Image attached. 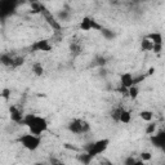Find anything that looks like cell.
Listing matches in <instances>:
<instances>
[{
  "label": "cell",
  "mask_w": 165,
  "mask_h": 165,
  "mask_svg": "<svg viewBox=\"0 0 165 165\" xmlns=\"http://www.w3.org/2000/svg\"><path fill=\"white\" fill-rule=\"evenodd\" d=\"M110 144V140H107V138H105V140H99L97 142H92V143H88L85 147H84V150L88 152L92 158H95L97 155L102 154V152H105L107 150V147Z\"/></svg>",
  "instance_id": "1"
},
{
  "label": "cell",
  "mask_w": 165,
  "mask_h": 165,
  "mask_svg": "<svg viewBox=\"0 0 165 165\" xmlns=\"http://www.w3.org/2000/svg\"><path fill=\"white\" fill-rule=\"evenodd\" d=\"M20 142H21V144L25 147V149H27L30 151H35L38 147L40 146V142L41 141H40V137L29 133V134L22 135L20 138Z\"/></svg>",
  "instance_id": "2"
},
{
  "label": "cell",
  "mask_w": 165,
  "mask_h": 165,
  "mask_svg": "<svg viewBox=\"0 0 165 165\" xmlns=\"http://www.w3.org/2000/svg\"><path fill=\"white\" fill-rule=\"evenodd\" d=\"M47 129H48V121H47L44 117L36 116L35 120H34L32 125L30 126V133L34 134V135L40 137V134H41L43 132H45Z\"/></svg>",
  "instance_id": "3"
},
{
  "label": "cell",
  "mask_w": 165,
  "mask_h": 165,
  "mask_svg": "<svg viewBox=\"0 0 165 165\" xmlns=\"http://www.w3.org/2000/svg\"><path fill=\"white\" fill-rule=\"evenodd\" d=\"M41 14L44 16V18H45V21H47V23L50 26L53 30H56V31H61V25H59V22H58V20H56V17L53 16V13H52L48 8L43 4V8H41Z\"/></svg>",
  "instance_id": "4"
},
{
  "label": "cell",
  "mask_w": 165,
  "mask_h": 165,
  "mask_svg": "<svg viewBox=\"0 0 165 165\" xmlns=\"http://www.w3.org/2000/svg\"><path fill=\"white\" fill-rule=\"evenodd\" d=\"M31 50H34V52H50L52 45L49 44L48 40H39V41H35L31 45Z\"/></svg>",
  "instance_id": "5"
},
{
  "label": "cell",
  "mask_w": 165,
  "mask_h": 165,
  "mask_svg": "<svg viewBox=\"0 0 165 165\" xmlns=\"http://www.w3.org/2000/svg\"><path fill=\"white\" fill-rule=\"evenodd\" d=\"M151 142L154 143V146L159 147L161 150H165V130H161L160 133L151 135Z\"/></svg>",
  "instance_id": "6"
},
{
  "label": "cell",
  "mask_w": 165,
  "mask_h": 165,
  "mask_svg": "<svg viewBox=\"0 0 165 165\" xmlns=\"http://www.w3.org/2000/svg\"><path fill=\"white\" fill-rule=\"evenodd\" d=\"M9 114H11V120L14 121L17 124H23V119L25 116L22 115L21 110H18L16 106H11L9 107Z\"/></svg>",
  "instance_id": "7"
},
{
  "label": "cell",
  "mask_w": 165,
  "mask_h": 165,
  "mask_svg": "<svg viewBox=\"0 0 165 165\" xmlns=\"http://www.w3.org/2000/svg\"><path fill=\"white\" fill-rule=\"evenodd\" d=\"M68 130L72 132L74 134H81L83 133V128H81V120L76 119L72 120L70 124H68Z\"/></svg>",
  "instance_id": "8"
},
{
  "label": "cell",
  "mask_w": 165,
  "mask_h": 165,
  "mask_svg": "<svg viewBox=\"0 0 165 165\" xmlns=\"http://www.w3.org/2000/svg\"><path fill=\"white\" fill-rule=\"evenodd\" d=\"M133 75L132 74H123L121 75V86H124V88H130V86H133Z\"/></svg>",
  "instance_id": "9"
},
{
  "label": "cell",
  "mask_w": 165,
  "mask_h": 165,
  "mask_svg": "<svg viewBox=\"0 0 165 165\" xmlns=\"http://www.w3.org/2000/svg\"><path fill=\"white\" fill-rule=\"evenodd\" d=\"M147 39H149L150 41H152L154 44H160L163 45V35L160 32H151L147 35Z\"/></svg>",
  "instance_id": "10"
},
{
  "label": "cell",
  "mask_w": 165,
  "mask_h": 165,
  "mask_svg": "<svg viewBox=\"0 0 165 165\" xmlns=\"http://www.w3.org/2000/svg\"><path fill=\"white\" fill-rule=\"evenodd\" d=\"M0 62H2L3 66L11 67V66H13L14 58H13L11 54H2V57H0Z\"/></svg>",
  "instance_id": "11"
},
{
  "label": "cell",
  "mask_w": 165,
  "mask_h": 165,
  "mask_svg": "<svg viewBox=\"0 0 165 165\" xmlns=\"http://www.w3.org/2000/svg\"><path fill=\"white\" fill-rule=\"evenodd\" d=\"M80 29L83 31H90L92 30V18L90 17H84L80 22Z\"/></svg>",
  "instance_id": "12"
},
{
  "label": "cell",
  "mask_w": 165,
  "mask_h": 165,
  "mask_svg": "<svg viewBox=\"0 0 165 165\" xmlns=\"http://www.w3.org/2000/svg\"><path fill=\"white\" fill-rule=\"evenodd\" d=\"M141 49L144 50V52H152V49H154V43L150 41L147 38H144L141 41Z\"/></svg>",
  "instance_id": "13"
},
{
  "label": "cell",
  "mask_w": 165,
  "mask_h": 165,
  "mask_svg": "<svg viewBox=\"0 0 165 165\" xmlns=\"http://www.w3.org/2000/svg\"><path fill=\"white\" fill-rule=\"evenodd\" d=\"M77 160H79L83 165H89L90 161L93 160V158H92V156L88 152H85V154H81V155L77 156Z\"/></svg>",
  "instance_id": "14"
},
{
  "label": "cell",
  "mask_w": 165,
  "mask_h": 165,
  "mask_svg": "<svg viewBox=\"0 0 165 165\" xmlns=\"http://www.w3.org/2000/svg\"><path fill=\"white\" fill-rule=\"evenodd\" d=\"M130 120H132V115H130V112L124 110L123 112H121V115H120V123L128 124V123H130Z\"/></svg>",
  "instance_id": "15"
},
{
  "label": "cell",
  "mask_w": 165,
  "mask_h": 165,
  "mask_svg": "<svg viewBox=\"0 0 165 165\" xmlns=\"http://www.w3.org/2000/svg\"><path fill=\"white\" fill-rule=\"evenodd\" d=\"M41 8H43V3H40V2H32L31 3V13H34V14L41 13Z\"/></svg>",
  "instance_id": "16"
},
{
  "label": "cell",
  "mask_w": 165,
  "mask_h": 165,
  "mask_svg": "<svg viewBox=\"0 0 165 165\" xmlns=\"http://www.w3.org/2000/svg\"><path fill=\"white\" fill-rule=\"evenodd\" d=\"M140 117H141L142 120H144V121H151L152 117H154V114H152L151 111L144 110V111H141V112H140Z\"/></svg>",
  "instance_id": "17"
},
{
  "label": "cell",
  "mask_w": 165,
  "mask_h": 165,
  "mask_svg": "<svg viewBox=\"0 0 165 165\" xmlns=\"http://www.w3.org/2000/svg\"><path fill=\"white\" fill-rule=\"evenodd\" d=\"M32 72L36 76H41L43 74H44V67L41 66V63H35L32 66Z\"/></svg>",
  "instance_id": "18"
},
{
  "label": "cell",
  "mask_w": 165,
  "mask_h": 165,
  "mask_svg": "<svg viewBox=\"0 0 165 165\" xmlns=\"http://www.w3.org/2000/svg\"><path fill=\"white\" fill-rule=\"evenodd\" d=\"M101 32H102V35L105 36V38H106L107 40H111V39H114V38H115V32H114V31H111L110 29H106V27H103Z\"/></svg>",
  "instance_id": "19"
},
{
  "label": "cell",
  "mask_w": 165,
  "mask_h": 165,
  "mask_svg": "<svg viewBox=\"0 0 165 165\" xmlns=\"http://www.w3.org/2000/svg\"><path fill=\"white\" fill-rule=\"evenodd\" d=\"M138 94H140V89H138V86H130L129 88V92H128V95L132 99H135L138 97Z\"/></svg>",
  "instance_id": "20"
},
{
  "label": "cell",
  "mask_w": 165,
  "mask_h": 165,
  "mask_svg": "<svg viewBox=\"0 0 165 165\" xmlns=\"http://www.w3.org/2000/svg\"><path fill=\"white\" fill-rule=\"evenodd\" d=\"M35 115L34 114H29V115H26L25 116V119H23V125H27L29 128L32 125V123H34V120H35Z\"/></svg>",
  "instance_id": "21"
},
{
  "label": "cell",
  "mask_w": 165,
  "mask_h": 165,
  "mask_svg": "<svg viewBox=\"0 0 165 165\" xmlns=\"http://www.w3.org/2000/svg\"><path fill=\"white\" fill-rule=\"evenodd\" d=\"M57 18L58 21H67L70 18V13H68V11H61L57 13Z\"/></svg>",
  "instance_id": "22"
},
{
  "label": "cell",
  "mask_w": 165,
  "mask_h": 165,
  "mask_svg": "<svg viewBox=\"0 0 165 165\" xmlns=\"http://www.w3.org/2000/svg\"><path fill=\"white\" fill-rule=\"evenodd\" d=\"M124 110L121 108V107H117L115 108L114 111H112V114H111V117L114 119L115 121H120V115H121V112H123Z\"/></svg>",
  "instance_id": "23"
},
{
  "label": "cell",
  "mask_w": 165,
  "mask_h": 165,
  "mask_svg": "<svg viewBox=\"0 0 165 165\" xmlns=\"http://www.w3.org/2000/svg\"><path fill=\"white\" fill-rule=\"evenodd\" d=\"M94 62H95L94 65H97V66H99V67H103V66H106L107 59H106L105 57H97V58H95Z\"/></svg>",
  "instance_id": "24"
},
{
  "label": "cell",
  "mask_w": 165,
  "mask_h": 165,
  "mask_svg": "<svg viewBox=\"0 0 165 165\" xmlns=\"http://www.w3.org/2000/svg\"><path fill=\"white\" fill-rule=\"evenodd\" d=\"M23 63H25V58H23V57H16L12 67H20V66H22Z\"/></svg>",
  "instance_id": "25"
},
{
  "label": "cell",
  "mask_w": 165,
  "mask_h": 165,
  "mask_svg": "<svg viewBox=\"0 0 165 165\" xmlns=\"http://www.w3.org/2000/svg\"><path fill=\"white\" fill-rule=\"evenodd\" d=\"M70 49H71V52H74L75 54H79V53H80V50H81L80 45H79V44H76V43H72V44L70 45Z\"/></svg>",
  "instance_id": "26"
},
{
  "label": "cell",
  "mask_w": 165,
  "mask_h": 165,
  "mask_svg": "<svg viewBox=\"0 0 165 165\" xmlns=\"http://www.w3.org/2000/svg\"><path fill=\"white\" fill-rule=\"evenodd\" d=\"M81 128H83V133H88L90 130L89 123H88V121H85V120H81Z\"/></svg>",
  "instance_id": "27"
},
{
  "label": "cell",
  "mask_w": 165,
  "mask_h": 165,
  "mask_svg": "<svg viewBox=\"0 0 165 165\" xmlns=\"http://www.w3.org/2000/svg\"><path fill=\"white\" fill-rule=\"evenodd\" d=\"M146 79V75H140V76H137L133 79V86H137V84H140L141 81H143Z\"/></svg>",
  "instance_id": "28"
},
{
  "label": "cell",
  "mask_w": 165,
  "mask_h": 165,
  "mask_svg": "<svg viewBox=\"0 0 165 165\" xmlns=\"http://www.w3.org/2000/svg\"><path fill=\"white\" fill-rule=\"evenodd\" d=\"M2 97H3L5 101L9 99V98H11V89L4 88V89H3V92H2Z\"/></svg>",
  "instance_id": "29"
},
{
  "label": "cell",
  "mask_w": 165,
  "mask_h": 165,
  "mask_svg": "<svg viewBox=\"0 0 165 165\" xmlns=\"http://www.w3.org/2000/svg\"><path fill=\"white\" fill-rule=\"evenodd\" d=\"M49 163H50V165H66L62 160H59V159H57V158H50Z\"/></svg>",
  "instance_id": "30"
},
{
  "label": "cell",
  "mask_w": 165,
  "mask_h": 165,
  "mask_svg": "<svg viewBox=\"0 0 165 165\" xmlns=\"http://www.w3.org/2000/svg\"><path fill=\"white\" fill-rule=\"evenodd\" d=\"M92 29H93V30H97V31H102L103 26H101L97 21H94V20L92 18Z\"/></svg>",
  "instance_id": "31"
},
{
  "label": "cell",
  "mask_w": 165,
  "mask_h": 165,
  "mask_svg": "<svg viewBox=\"0 0 165 165\" xmlns=\"http://www.w3.org/2000/svg\"><path fill=\"white\" fill-rule=\"evenodd\" d=\"M141 159H142V161H150L152 159V155L150 152H142L141 154Z\"/></svg>",
  "instance_id": "32"
},
{
  "label": "cell",
  "mask_w": 165,
  "mask_h": 165,
  "mask_svg": "<svg viewBox=\"0 0 165 165\" xmlns=\"http://www.w3.org/2000/svg\"><path fill=\"white\" fill-rule=\"evenodd\" d=\"M135 163H137V160L133 158V156H128L124 161V165H134Z\"/></svg>",
  "instance_id": "33"
},
{
  "label": "cell",
  "mask_w": 165,
  "mask_h": 165,
  "mask_svg": "<svg viewBox=\"0 0 165 165\" xmlns=\"http://www.w3.org/2000/svg\"><path fill=\"white\" fill-rule=\"evenodd\" d=\"M155 130H156V124H150L149 126L146 128V133L147 134H154Z\"/></svg>",
  "instance_id": "34"
},
{
  "label": "cell",
  "mask_w": 165,
  "mask_h": 165,
  "mask_svg": "<svg viewBox=\"0 0 165 165\" xmlns=\"http://www.w3.org/2000/svg\"><path fill=\"white\" fill-rule=\"evenodd\" d=\"M161 50H163V45H160V44H154V49H152L154 53H160Z\"/></svg>",
  "instance_id": "35"
},
{
  "label": "cell",
  "mask_w": 165,
  "mask_h": 165,
  "mask_svg": "<svg viewBox=\"0 0 165 165\" xmlns=\"http://www.w3.org/2000/svg\"><path fill=\"white\" fill-rule=\"evenodd\" d=\"M99 164H101V165H114L110 160H107V159H105V158H103V159H99Z\"/></svg>",
  "instance_id": "36"
},
{
  "label": "cell",
  "mask_w": 165,
  "mask_h": 165,
  "mask_svg": "<svg viewBox=\"0 0 165 165\" xmlns=\"http://www.w3.org/2000/svg\"><path fill=\"white\" fill-rule=\"evenodd\" d=\"M154 71H155V68H154V67H151L150 70H149V74H147V75H152V74H154Z\"/></svg>",
  "instance_id": "37"
},
{
  "label": "cell",
  "mask_w": 165,
  "mask_h": 165,
  "mask_svg": "<svg viewBox=\"0 0 165 165\" xmlns=\"http://www.w3.org/2000/svg\"><path fill=\"white\" fill-rule=\"evenodd\" d=\"M134 165H144V163H143V161H137Z\"/></svg>",
  "instance_id": "38"
},
{
  "label": "cell",
  "mask_w": 165,
  "mask_h": 165,
  "mask_svg": "<svg viewBox=\"0 0 165 165\" xmlns=\"http://www.w3.org/2000/svg\"><path fill=\"white\" fill-rule=\"evenodd\" d=\"M35 165H45V164H43V163H36Z\"/></svg>",
  "instance_id": "39"
}]
</instances>
